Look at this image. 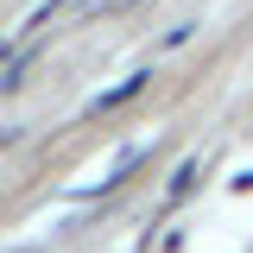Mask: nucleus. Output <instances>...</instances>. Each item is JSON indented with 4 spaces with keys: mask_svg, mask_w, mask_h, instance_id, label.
I'll return each instance as SVG.
<instances>
[{
    "mask_svg": "<svg viewBox=\"0 0 253 253\" xmlns=\"http://www.w3.org/2000/svg\"><path fill=\"white\" fill-rule=\"evenodd\" d=\"M146 83H152V70H133L126 83H114L108 95H95V114H114V108H126V101H133V95L146 89Z\"/></svg>",
    "mask_w": 253,
    "mask_h": 253,
    "instance_id": "f257e3e1",
    "label": "nucleus"
},
{
    "mask_svg": "<svg viewBox=\"0 0 253 253\" xmlns=\"http://www.w3.org/2000/svg\"><path fill=\"white\" fill-rule=\"evenodd\" d=\"M190 190H196V158H190V165H177V171H171V190H165V203H184Z\"/></svg>",
    "mask_w": 253,
    "mask_h": 253,
    "instance_id": "f03ea898",
    "label": "nucleus"
}]
</instances>
